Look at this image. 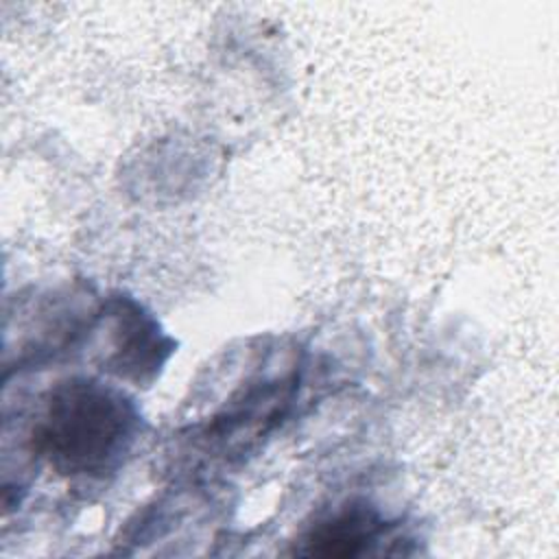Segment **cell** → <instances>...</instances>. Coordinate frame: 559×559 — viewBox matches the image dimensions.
<instances>
[{"instance_id": "6da1fadb", "label": "cell", "mask_w": 559, "mask_h": 559, "mask_svg": "<svg viewBox=\"0 0 559 559\" xmlns=\"http://www.w3.org/2000/svg\"><path fill=\"white\" fill-rule=\"evenodd\" d=\"M135 428V406L120 391L74 378L50 393L33 441L57 474L100 478L127 454Z\"/></svg>"}, {"instance_id": "7a4b0ae2", "label": "cell", "mask_w": 559, "mask_h": 559, "mask_svg": "<svg viewBox=\"0 0 559 559\" xmlns=\"http://www.w3.org/2000/svg\"><path fill=\"white\" fill-rule=\"evenodd\" d=\"M386 531V524L369 507H349L317 524L304 539L301 555L356 557L369 550Z\"/></svg>"}, {"instance_id": "3957f363", "label": "cell", "mask_w": 559, "mask_h": 559, "mask_svg": "<svg viewBox=\"0 0 559 559\" xmlns=\"http://www.w3.org/2000/svg\"><path fill=\"white\" fill-rule=\"evenodd\" d=\"M116 314V332L120 334V341L116 345V371L120 376H133L140 380L144 371H151L162 365V349L168 352V347H162L157 325L146 314H142L133 304H127V308L122 306V310Z\"/></svg>"}]
</instances>
